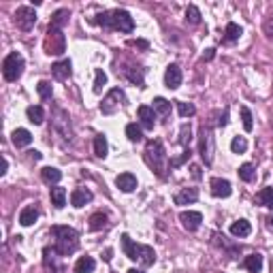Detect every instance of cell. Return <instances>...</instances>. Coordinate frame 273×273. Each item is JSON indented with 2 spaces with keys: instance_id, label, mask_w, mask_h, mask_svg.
I'll use <instances>...</instances> for the list:
<instances>
[{
  "instance_id": "obj_33",
  "label": "cell",
  "mask_w": 273,
  "mask_h": 273,
  "mask_svg": "<svg viewBox=\"0 0 273 273\" xmlns=\"http://www.w3.org/2000/svg\"><path fill=\"white\" fill-rule=\"evenodd\" d=\"M37 92H39V96L43 98V101H49L51 96H54V88H51V84L49 81H39L37 84Z\"/></svg>"
},
{
  "instance_id": "obj_13",
  "label": "cell",
  "mask_w": 273,
  "mask_h": 273,
  "mask_svg": "<svg viewBox=\"0 0 273 273\" xmlns=\"http://www.w3.org/2000/svg\"><path fill=\"white\" fill-rule=\"evenodd\" d=\"M43 260H45V267L51 271V273H62L64 269H62L60 265V256H58V250L56 248H45L43 250Z\"/></svg>"
},
{
  "instance_id": "obj_20",
  "label": "cell",
  "mask_w": 273,
  "mask_h": 273,
  "mask_svg": "<svg viewBox=\"0 0 273 273\" xmlns=\"http://www.w3.org/2000/svg\"><path fill=\"white\" fill-rule=\"evenodd\" d=\"M68 17H71V13H68V9H58L54 15H51V21H49V28H58V30H62L66 24H68Z\"/></svg>"
},
{
  "instance_id": "obj_21",
  "label": "cell",
  "mask_w": 273,
  "mask_h": 273,
  "mask_svg": "<svg viewBox=\"0 0 273 273\" xmlns=\"http://www.w3.org/2000/svg\"><path fill=\"white\" fill-rule=\"evenodd\" d=\"M13 145L15 147H26V145H30L32 143V135H30V130H26V128H17L13 130Z\"/></svg>"
},
{
  "instance_id": "obj_37",
  "label": "cell",
  "mask_w": 273,
  "mask_h": 273,
  "mask_svg": "<svg viewBox=\"0 0 273 273\" xmlns=\"http://www.w3.org/2000/svg\"><path fill=\"white\" fill-rule=\"evenodd\" d=\"M177 111L182 118H192V115L196 113V107L192 103H177Z\"/></svg>"
},
{
  "instance_id": "obj_42",
  "label": "cell",
  "mask_w": 273,
  "mask_h": 273,
  "mask_svg": "<svg viewBox=\"0 0 273 273\" xmlns=\"http://www.w3.org/2000/svg\"><path fill=\"white\" fill-rule=\"evenodd\" d=\"M265 34L273 41V15L267 17V21H265Z\"/></svg>"
},
{
  "instance_id": "obj_28",
  "label": "cell",
  "mask_w": 273,
  "mask_h": 273,
  "mask_svg": "<svg viewBox=\"0 0 273 273\" xmlns=\"http://www.w3.org/2000/svg\"><path fill=\"white\" fill-rule=\"evenodd\" d=\"M41 177H43V182L47 184H58L62 179V173L54 169V167H45V169H41Z\"/></svg>"
},
{
  "instance_id": "obj_27",
  "label": "cell",
  "mask_w": 273,
  "mask_h": 273,
  "mask_svg": "<svg viewBox=\"0 0 273 273\" xmlns=\"http://www.w3.org/2000/svg\"><path fill=\"white\" fill-rule=\"evenodd\" d=\"M26 115H28V120L32 122V124H43V120H45V111H43V107H39V105H32V107H28L26 109Z\"/></svg>"
},
{
  "instance_id": "obj_23",
  "label": "cell",
  "mask_w": 273,
  "mask_h": 273,
  "mask_svg": "<svg viewBox=\"0 0 273 273\" xmlns=\"http://www.w3.org/2000/svg\"><path fill=\"white\" fill-rule=\"evenodd\" d=\"M243 267H246L250 273H260V269H263V256H260V254H250V256H246V260H243Z\"/></svg>"
},
{
  "instance_id": "obj_24",
  "label": "cell",
  "mask_w": 273,
  "mask_h": 273,
  "mask_svg": "<svg viewBox=\"0 0 273 273\" xmlns=\"http://www.w3.org/2000/svg\"><path fill=\"white\" fill-rule=\"evenodd\" d=\"M49 196H51V205H56L58 209H62L66 205V190L60 188V186H54V188H51V192H49Z\"/></svg>"
},
{
  "instance_id": "obj_36",
  "label": "cell",
  "mask_w": 273,
  "mask_h": 273,
  "mask_svg": "<svg viewBox=\"0 0 273 273\" xmlns=\"http://www.w3.org/2000/svg\"><path fill=\"white\" fill-rule=\"evenodd\" d=\"M186 21H188V24H192V26L201 24V11L196 9L194 4H190V7L186 9Z\"/></svg>"
},
{
  "instance_id": "obj_48",
  "label": "cell",
  "mask_w": 273,
  "mask_h": 273,
  "mask_svg": "<svg viewBox=\"0 0 273 273\" xmlns=\"http://www.w3.org/2000/svg\"><path fill=\"white\" fill-rule=\"evenodd\" d=\"M128 273H145V271H141V269H128Z\"/></svg>"
},
{
  "instance_id": "obj_46",
  "label": "cell",
  "mask_w": 273,
  "mask_h": 273,
  "mask_svg": "<svg viewBox=\"0 0 273 273\" xmlns=\"http://www.w3.org/2000/svg\"><path fill=\"white\" fill-rule=\"evenodd\" d=\"M213 51H216V49H207V54H205L207 60H211V58H213Z\"/></svg>"
},
{
  "instance_id": "obj_31",
  "label": "cell",
  "mask_w": 273,
  "mask_h": 273,
  "mask_svg": "<svg viewBox=\"0 0 273 273\" xmlns=\"http://www.w3.org/2000/svg\"><path fill=\"white\" fill-rule=\"evenodd\" d=\"M107 222H109V218H107V213H94V216L90 218V229L92 231H103L105 226H107Z\"/></svg>"
},
{
  "instance_id": "obj_8",
  "label": "cell",
  "mask_w": 273,
  "mask_h": 273,
  "mask_svg": "<svg viewBox=\"0 0 273 273\" xmlns=\"http://www.w3.org/2000/svg\"><path fill=\"white\" fill-rule=\"evenodd\" d=\"M213 152H216V147H213V132L209 126H203L201 128V158L205 160V165L213 162Z\"/></svg>"
},
{
  "instance_id": "obj_14",
  "label": "cell",
  "mask_w": 273,
  "mask_h": 273,
  "mask_svg": "<svg viewBox=\"0 0 273 273\" xmlns=\"http://www.w3.org/2000/svg\"><path fill=\"white\" fill-rule=\"evenodd\" d=\"M139 122H141V128L145 130H154V126H156V113H154V109L152 107H147V105H141L139 107Z\"/></svg>"
},
{
  "instance_id": "obj_1",
  "label": "cell",
  "mask_w": 273,
  "mask_h": 273,
  "mask_svg": "<svg viewBox=\"0 0 273 273\" xmlns=\"http://www.w3.org/2000/svg\"><path fill=\"white\" fill-rule=\"evenodd\" d=\"M94 24L107 28V30H118L124 34H130L135 30V20L130 17L128 11L124 9H113V11H105L94 17Z\"/></svg>"
},
{
  "instance_id": "obj_43",
  "label": "cell",
  "mask_w": 273,
  "mask_h": 273,
  "mask_svg": "<svg viewBox=\"0 0 273 273\" xmlns=\"http://www.w3.org/2000/svg\"><path fill=\"white\" fill-rule=\"evenodd\" d=\"M128 45H132V47H141V49H147V41H130Z\"/></svg>"
},
{
  "instance_id": "obj_11",
  "label": "cell",
  "mask_w": 273,
  "mask_h": 273,
  "mask_svg": "<svg viewBox=\"0 0 273 273\" xmlns=\"http://www.w3.org/2000/svg\"><path fill=\"white\" fill-rule=\"evenodd\" d=\"M182 68H179L177 64H169L165 71V85L169 90H177L179 85H182Z\"/></svg>"
},
{
  "instance_id": "obj_44",
  "label": "cell",
  "mask_w": 273,
  "mask_h": 273,
  "mask_svg": "<svg viewBox=\"0 0 273 273\" xmlns=\"http://www.w3.org/2000/svg\"><path fill=\"white\" fill-rule=\"evenodd\" d=\"M7 169H9V162H7V158H2V162H0V175H4Z\"/></svg>"
},
{
  "instance_id": "obj_22",
  "label": "cell",
  "mask_w": 273,
  "mask_h": 273,
  "mask_svg": "<svg viewBox=\"0 0 273 273\" xmlns=\"http://www.w3.org/2000/svg\"><path fill=\"white\" fill-rule=\"evenodd\" d=\"M250 233H252V226H250L248 220H237V222L231 224V235L233 237H248Z\"/></svg>"
},
{
  "instance_id": "obj_32",
  "label": "cell",
  "mask_w": 273,
  "mask_h": 273,
  "mask_svg": "<svg viewBox=\"0 0 273 273\" xmlns=\"http://www.w3.org/2000/svg\"><path fill=\"white\" fill-rule=\"evenodd\" d=\"M126 137H128L132 143H139V141L143 139V130H141V126H137L135 122H132V124H128V126H126Z\"/></svg>"
},
{
  "instance_id": "obj_35",
  "label": "cell",
  "mask_w": 273,
  "mask_h": 273,
  "mask_svg": "<svg viewBox=\"0 0 273 273\" xmlns=\"http://www.w3.org/2000/svg\"><path fill=\"white\" fill-rule=\"evenodd\" d=\"M154 111H158L160 115H167L171 111V103L167 101V98H162V96H156L154 98Z\"/></svg>"
},
{
  "instance_id": "obj_17",
  "label": "cell",
  "mask_w": 273,
  "mask_h": 273,
  "mask_svg": "<svg viewBox=\"0 0 273 273\" xmlns=\"http://www.w3.org/2000/svg\"><path fill=\"white\" fill-rule=\"evenodd\" d=\"M71 73H73L71 60H60V62H56V64L51 66V75H54L56 79H60V81L68 79V77H71Z\"/></svg>"
},
{
  "instance_id": "obj_30",
  "label": "cell",
  "mask_w": 273,
  "mask_h": 273,
  "mask_svg": "<svg viewBox=\"0 0 273 273\" xmlns=\"http://www.w3.org/2000/svg\"><path fill=\"white\" fill-rule=\"evenodd\" d=\"M256 203L258 205H263V207H273V188H263L260 192L256 194Z\"/></svg>"
},
{
  "instance_id": "obj_39",
  "label": "cell",
  "mask_w": 273,
  "mask_h": 273,
  "mask_svg": "<svg viewBox=\"0 0 273 273\" xmlns=\"http://www.w3.org/2000/svg\"><path fill=\"white\" fill-rule=\"evenodd\" d=\"M231 149H233L235 154H243L248 149V141L246 137H235L233 141H231Z\"/></svg>"
},
{
  "instance_id": "obj_19",
  "label": "cell",
  "mask_w": 273,
  "mask_h": 273,
  "mask_svg": "<svg viewBox=\"0 0 273 273\" xmlns=\"http://www.w3.org/2000/svg\"><path fill=\"white\" fill-rule=\"evenodd\" d=\"M96 269V260L92 256H81L73 267V273H94Z\"/></svg>"
},
{
  "instance_id": "obj_5",
  "label": "cell",
  "mask_w": 273,
  "mask_h": 273,
  "mask_svg": "<svg viewBox=\"0 0 273 273\" xmlns=\"http://www.w3.org/2000/svg\"><path fill=\"white\" fill-rule=\"evenodd\" d=\"M26 68V62H24V56L17 54V51H11V54L2 60V75L7 81H17L21 77Z\"/></svg>"
},
{
  "instance_id": "obj_45",
  "label": "cell",
  "mask_w": 273,
  "mask_h": 273,
  "mask_svg": "<svg viewBox=\"0 0 273 273\" xmlns=\"http://www.w3.org/2000/svg\"><path fill=\"white\" fill-rule=\"evenodd\" d=\"M28 154H30L34 160H41V152H37V149H32V152H28Z\"/></svg>"
},
{
  "instance_id": "obj_12",
  "label": "cell",
  "mask_w": 273,
  "mask_h": 273,
  "mask_svg": "<svg viewBox=\"0 0 273 273\" xmlns=\"http://www.w3.org/2000/svg\"><path fill=\"white\" fill-rule=\"evenodd\" d=\"M179 222H182L186 231H196L203 222V216L201 211H182L179 213Z\"/></svg>"
},
{
  "instance_id": "obj_18",
  "label": "cell",
  "mask_w": 273,
  "mask_h": 273,
  "mask_svg": "<svg viewBox=\"0 0 273 273\" xmlns=\"http://www.w3.org/2000/svg\"><path fill=\"white\" fill-rule=\"evenodd\" d=\"M196 199H199V190L196 188H184V190H179V192L175 194L177 205H190V203H194Z\"/></svg>"
},
{
  "instance_id": "obj_25",
  "label": "cell",
  "mask_w": 273,
  "mask_h": 273,
  "mask_svg": "<svg viewBox=\"0 0 273 273\" xmlns=\"http://www.w3.org/2000/svg\"><path fill=\"white\" fill-rule=\"evenodd\" d=\"M37 218H39V211L34 207H24L21 209V213H20V224L21 226H32L34 222H37Z\"/></svg>"
},
{
  "instance_id": "obj_34",
  "label": "cell",
  "mask_w": 273,
  "mask_h": 273,
  "mask_svg": "<svg viewBox=\"0 0 273 273\" xmlns=\"http://www.w3.org/2000/svg\"><path fill=\"white\" fill-rule=\"evenodd\" d=\"M239 177L243 179V182H254V177H256V169H254V165H250V162L241 165L239 167Z\"/></svg>"
},
{
  "instance_id": "obj_26",
  "label": "cell",
  "mask_w": 273,
  "mask_h": 273,
  "mask_svg": "<svg viewBox=\"0 0 273 273\" xmlns=\"http://www.w3.org/2000/svg\"><path fill=\"white\" fill-rule=\"evenodd\" d=\"M243 34L241 26H237L235 21H229L224 28V41H229V43H235V41H239V37Z\"/></svg>"
},
{
  "instance_id": "obj_2",
  "label": "cell",
  "mask_w": 273,
  "mask_h": 273,
  "mask_svg": "<svg viewBox=\"0 0 273 273\" xmlns=\"http://www.w3.org/2000/svg\"><path fill=\"white\" fill-rule=\"evenodd\" d=\"M122 252L130 260H137L143 267H152L156 263V252L152 246H143V243H135L128 235H122Z\"/></svg>"
},
{
  "instance_id": "obj_47",
  "label": "cell",
  "mask_w": 273,
  "mask_h": 273,
  "mask_svg": "<svg viewBox=\"0 0 273 273\" xmlns=\"http://www.w3.org/2000/svg\"><path fill=\"white\" fill-rule=\"evenodd\" d=\"M267 222H269V229H273V216L267 218Z\"/></svg>"
},
{
  "instance_id": "obj_6",
  "label": "cell",
  "mask_w": 273,
  "mask_h": 273,
  "mask_svg": "<svg viewBox=\"0 0 273 273\" xmlns=\"http://www.w3.org/2000/svg\"><path fill=\"white\" fill-rule=\"evenodd\" d=\"M43 49L47 56H62L66 51V39L62 30L58 28H49L47 34H45V41H43Z\"/></svg>"
},
{
  "instance_id": "obj_10",
  "label": "cell",
  "mask_w": 273,
  "mask_h": 273,
  "mask_svg": "<svg viewBox=\"0 0 273 273\" xmlns=\"http://www.w3.org/2000/svg\"><path fill=\"white\" fill-rule=\"evenodd\" d=\"M209 188H211V194L218 196V199H226L233 192V186H231L229 179H222V177H213L209 182Z\"/></svg>"
},
{
  "instance_id": "obj_41",
  "label": "cell",
  "mask_w": 273,
  "mask_h": 273,
  "mask_svg": "<svg viewBox=\"0 0 273 273\" xmlns=\"http://www.w3.org/2000/svg\"><path fill=\"white\" fill-rule=\"evenodd\" d=\"M179 135H182V137H179V143H182V145H188L190 139H192V137H190V135H192V128H190V124H184L182 130H179Z\"/></svg>"
},
{
  "instance_id": "obj_38",
  "label": "cell",
  "mask_w": 273,
  "mask_h": 273,
  "mask_svg": "<svg viewBox=\"0 0 273 273\" xmlns=\"http://www.w3.org/2000/svg\"><path fill=\"white\" fill-rule=\"evenodd\" d=\"M94 75H96V77H94V92H96V94H101V92H103V85L107 84V75H105L103 68H96Z\"/></svg>"
},
{
  "instance_id": "obj_40",
  "label": "cell",
  "mask_w": 273,
  "mask_h": 273,
  "mask_svg": "<svg viewBox=\"0 0 273 273\" xmlns=\"http://www.w3.org/2000/svg\"><path fill=\"white\" fill-rule=\"evenodd\" d=\"M241 120H243V128H246V132H252L254 122H252V113H250L248 107H241Z\"/></svg>"
},
{
  "instance_id": "obj_3",
  "label": "cell",
  "mask_w": 273,
  "mask_h": 273,
  "mask_svg": "<svg viewBox=\"0 0 273 273\" xmlns=\"http://www.w3.org/2000/svg\"><path fill=\"white\" fill-rule=\"evenodd\" d=\"M51 235L56 237V250L60 256H68L73 254L75 250L79 248V235L73 226H62V224H56L51 226Z\"/></svg>"
},
{
  "instance_id": "obj_29",
  "label": "cell",
  "mask_w": 273,
  "mask_h": 273,
  "mask_svg": "<svg viewBox=\"0 0 273 273\" xmlns=\"http://www.w3.org/2000/svg\"><path fill=\"white\" fill-rule=\"evenodd\" d=\"M94 154L98 156V158H107V154H109V143L103 135L94 137Z\"/></svg>"
},
{
  "instance_id": "obj_4",
  "label": "cell",
  "mask_w": 273,
  "mask_h": 273,
  "mask_svg": "<svg viewBox=\"0 0 273 273\" xmlns=\"http://www.w3.org/2000/svg\"><path fill=\"white\" fill-rule=\"evenodd\" d=\"M145 162L149 165L152 171H156L160 177H165L167 154H165V147H162V141H158V139L147 141V145H145Z\"/></svg>"
},
{
  "instance_id": "obj_16",
  "label": "cell",
  "mask_w": 273,
  "mask_h": 273,
  "mask_svg": "<svg viewBox=\"0 0 273 273\" xmlns=\"http://www.w3.org/2000/svg\"><path fill=\"white\" fill-rule=\"evenodd\" d=\"M92 199H94V194H92L90 190H85V188H75L73 194H71V205H73V207H84L85 203H90Z\"/></svg>"
},
{
  "instance_id": "obj_15",
  "label": "cell",
  "mask_w": 273,
  "mask_h": 273,
  "mask_svg": "<svg viewBox=\"0 0 273 273\" xmlns=\"http://www.w3.org/2000/svg\"><path fill=\"white\" fill-rule=\"evenodd\" d=\"M115 186H118L122 192H132V190H137V177L132 173H120L115 177Z\"/></svg>"
},
{
  "instance_id": "obj_7",
  "label": "cell",
  "mask_w": 273,
  "mask_h": 273,
  "mask_svg": "<svg viewBox=\"0 0 273 273\" xmlns=\"http://www.w3.org/2000/svg\"><path fill=\"white\" fill-rule=\"evenodd\" d=\"M124 103H126V94H124V92H122L120 88H113L107 96L103 98V103H101V113L111 115V113L118 111V109H120Z\"/></svg>"
},
{
  "instance_id": "obj_9",
  "label": "cell",
  "mask_w": 273,
  "mask_h": 273,
  "mask_svg": "<svg viewBox=\"0 0 273 273\" xmlns=\"http://www.w3.org/2000/svg\"><path fill=\"white\" fill-rule=\"evenodd\" d=\"M15 24L20 30H32L37 24V13L32 7H20L15 11Z\"/></svg>"
}]
</instances>
